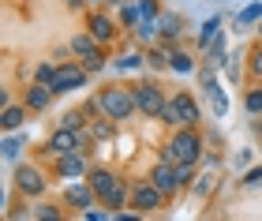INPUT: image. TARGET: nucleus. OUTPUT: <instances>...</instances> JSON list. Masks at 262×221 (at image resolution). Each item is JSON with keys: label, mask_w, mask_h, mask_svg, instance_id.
<instances>
[{"label": "nucleus", "mask_w": 262, "mask_h": 221, "mask_svg": "<svg viewBox=\"0 0 262 221\" xmlns=\"http://www.w3.org/2000/svg\"><path fill=\"white\" fill-rule=\"evenodd\" d=\"M202 135L195 127H176V135L161 146V161H172V165H199L202 161Z\"/></svg>", "instance_id": "f257e3e1"}, {"label": "nucleus", "mask_w": 262, "mask_h": 221, "mask_svg": "<svg viewBox=\"0 0 262 221\" xmlns=\"http://www.w3.org/2000/svg\"><path fill=\"white\" fill-rule=\"evenodd\" d=\"M98 105H101L105 116H113L116 124L139 116V101H135V90L131 86H101L98 90Z\"/></svg>", "instance_id": "f03ea898"}, {"label": "nucleus", "mask_w": 262, "mask_h": 221, "mask_svg": "<svg viewBox=\"0 0 262 221\" xmlns=\"http://www.w3.org/2000/svg\"><path fill=\"white\" fill-rule=\"evenodd\" d=\"M158 120L169 124V127H195L202 120V109H199V101L187 94V90H180V94H172L169 101H165V109H161Z\"/></svg>", "instance_id": "7ed1b4c3"}, {"label": "nucleus", "mask_w": 262, "mask_h": 221, "mask_svg": "<svg viewBox=\"0 0 262 221\" xmlns=\"http://www.w3.org/2000/svg\"><path fill=\"white\" fill-rule=\"evenodd\" d=\"M165 199H169V195H165L150 176L139 180V184H131V210H139L142 217H146V214H158L161 206H165Z\"/></svg>", "instance_id": "20e7f679"}, {"label": "nucleus", "mask_w": 262, "mask_h": 221, "mask_svg": "<svg viewBox=\"0 0 262 221\" xmlns=\"http://www.w3.org/2000/svg\"><path fill=\"white\" fill-rule=\"evenodd\" d=\"M131 90H135V101H139V116H161L169 98H165L158 79H142V83H135Z\"/></svg>", "instance_id": "39448f33"}, {"label": "nucleus", "mask_w": 262, "mask_h": 221, "mask_svg": "<svg viewBox=\"0 0 262 221\" xmlns=\"http://www.w3.org/2000/svg\"><path fill=\"white\" fill-rule=\"evenodd\" d=\"M11 188H15L23 199H41L45 195V176L38 165H15L11 172Z\"/></svg>", "instance_id": "423d86ee"}, {"label": "nucleus", "mask_w": 262, "mask_h": 221, "mask_svg": "<svg viewBox=\"0 0 262 221\" xmlns=\"http://www.w3.org/2000/svg\"><path fill=\"white\" fill-rule=\"evenodd\" d=\"M79 86H90V72L82 68L79 60L71 64H56V79H53V94H71V90H79Z\"/></svg>", "instance_id": "0eeeda50"}, {"label": "nucleus", "mask_w": 262, "mask_h": 221, "mask_svg": "<svg viewBox=\"0 0 262 221\" xmlns=\"http://www.w3.org/2000/svg\"><path fill=\"white\" fill-rule=\"evenodd\" d=\"M64 203H68V206H75L79 214H86L90 206H98L101 199H98V191H94V184H90V180H86V184H82V180H68V188H64Z\"/></svg>", "instance_id": "6e6552de"}, {"label": "nucleus", "mask_w": 262, "mask_h": 221, "mask_svg": "<svg viewBox=\"0 0 262 221\" xmlns=\"http://www.w3.org/2000/svg\"><path fill=\"white\" fill-rule=\"evenodd\" d=\"M86 150H71V154H60V158H53L56 161V176H60V180H79V176H86V172H90V165H86Z\"/></svg>", "instance_id": "1a4fd4ad"}, {"label": "nucleus", "mask_w": 262, "mask_h": 221, "mask_svg": "<svg viewBox=\"0 0 262 221\" xmlns=\"http://www.w3.org/2000/svg\"><path fill=\"white\" fill-rule=\"evenodd\" d=\"M86 30H90L101 45H113V41H116V30H120V19L105 15V11H90V15H86Z\"/></svg>", "instance_id": "9d476101"}, {"label": "nucleus", "mask_w": 262, "mask_h": 221, "mask_svg": "<svg viewBox=\"0 0 262 221\" xmlns=\"http://www.w3.org/2000/svg\"><path fill=\"white\" fill-rule=\"evenodd\" d=\"M150 180L158 184V188H161L165 195L184 191V188H180V172H176V165H172V161H161V158H158V165L150 169Z\"/></svg>", "instance_id": "9b49d317"}, {"label": "nucleus", "mask_w": 262, "mask_h": 221, "mask_svg": "<svg viewBox=\"0 0 262 221\" xmlns=\"http://www.w3.org/2000/svg\"><path fill=\"white\" fill-rule=\"evenodd\" d=\"M53 98H56V94H53V86L38 83V79H34L27 90H23V105H27L30 113H45V109L53 105Z\"/></svg>", "instance_id": "f8f14e48"}, {"label": "nucleus", "mask_w": 262, "mask_h": 221, "mask_svg": "<svg viewBox=\"0 0 262 221\" xmlns=\"http://www.w3.org/2000/svg\"><path fill=\"white\" fill-rule=\"evenodd\" d=\"M202 86H206V98H210L213 116H225V113H229V98H225V90H221V83H217V75H213L210 68H202Z\"/></svg>", "instance_id": "ddd939ff"}, {"label": "nucleus", "mask_w": 262, "mask_h": 221, "mask_svg": "<svg viewBox=\"0 0 262 221\" xmlns=\"http://www.w3.org/2000/svg\"><path fill=\"white\" fill-rule=\"evenodd\" d=\"M68 45H71V53H75V60H86V56H98V53H101V41L94 38L90 30L75 34V38H71Z\"/></svg>", "instance_id": "4468645a"}, {"label": "nucleus", "mask_w": 262, "mask_h": 221, "mask_svg": "<svg viewBox=\"0 0 262 221\" xmlns=\"http://www.w3.org/2000/svg\"><path fill=\"white\" fill-rule=\"evenodd\" d=\"M158 27H161V41H176L184 34V15H172V11H161L158 15Z\"/></svg>", "instance_id": "2eb2a0df"}, {"label": "nucleus", "mask_w": 262, "mask_h": 221, "mask_svg": "<svg viewBox=\"0 0 262 221\" xmlns=\"http://www.w3.org/2000/svg\"><path fill=\"white\" fill-rule=\"evenodd\" d=\"M86 131L94 135V143H109V139L116 135V120H113V116H105V113H98V116L90 120Z\"/></svg>", "instance_id": "dca6fc26"}, {"label": "nucleus", "mask_w": 262, "mask_h": 221, "mask_svg": "<svg viewBox=\"0 0 262 221\" xmlns=\"http://www.w3.org/2000/svg\"><path fill=\"white\" fill-rule=\"evenodd\" d=\"M27 105H15V101H11V105H4V113H0V124H4V131H19L23 124H27Z\"/></svg>", "instance_id": "f3484780"}, {"label": "nucleus", "mask_w": 262, "mask_h": 221, "mask_svg": "<svg viewBox=\"0 0 262 221\" xmlns=\"http://www.w3.org/2000/svg\"><path fill=\"white\" fill-rule=\"evenodd\" d=\"M169 56H172V45L169 41L150 45V49H146V64L154 68V72H169Z\"/></svg>", "instance_id": "a211bd4d"}, {"label": "nucleus", "mask_w": 262, "mask_h": 221, "mask_svg": "<svg viewBox=\"0 0 262 221\" xmlns=\"http://www.w3.org/2000/svg\"><path fill=\"white\" fill-rule=\"evenodd\" d=\"M27 143H30V135L23 131V127H19V131H8V139L0 143V146H4V158H8V161H15V158L23 154V146H27Z\"/></svg>", "instance_id": "6ab92c4d"}, {"label": "nucleus", "mask_w": 262, "mask_h": 221, "mask_svg": "<svg viewBox=\"0 0 262 221\" xmlns=\"http://www.w3.org/2000/svg\"><path fill=\"white\" fill-rule=\"evenodd\" d=\"M217 38H221V15H213V19H206V23H202V30H199V49L206 53V49H210V45L217 41Z\"/></svg>", "instance_id": "aec40b11"}, {"label": "nucleus", "mask_w": 262, "mask_h": 221, "mask_svg": "<svg viewBox=\"0 0 262 221\" xmlns=\"http://www.w3.org/2000/svg\"><path fill=\"white\" fill-rule=\"evenodd\" d=\"M255 23H262V4H258V0H247V8L236 15V34L247 30V27H255Z\"/></svg>", "instance_id": "412c9836"}, {"label": "nucleus", "mask_w": 262, "mask_h": 221, "mask_svg": "<svg viewBox=\"0 0 262 221\" xmlns=\"http://www.w3.org/2000/svg\"><path fill=\"white\" fill-rule=\"evenodd\" d=\"M116 11H120V27H131V30H135V27H139V23H142V11H139V0H135V4H127V0H124V4H120V8H116Z\"/></svg>", "instance_id": "4be33fe9"}, {"label": "nucleus", "mask_w": 262, "mask_h": 221, "mask_svg": "<svg viewBox=\"0 0 262 221\" xmlns=\"http://www.w3.org/2000/svg\"><path fill=\"white\" fill-rule=\"evenodd\" d=\"M139 68H146V53H124V56H116V72H139Z\"/></svg>", "instance_id": "5701e85b"}, {"label": "nucleus", "mask_w": 262, "mask_h": 221, "mask_svg": "<svg viewBox=\"0 0 262 221\" xmlns=\"http://www.w3.org/2000/svg\"><path fill=\"white\" fill-rule=\"evenodd\" d=\"M169 72H176V75H191L195 72V60L187 53H176L172 49V56H169Z\"/></svg>", "instance_id": "b1692460"}, {"label": "nucleus", "mask_w": 262, "mask_h": 221, "mask_svg": "<svg viewBox=\"0 0 262 221\" xmlns=\"http://www.w3.org/2000/svg\"><path fill=\"white\" fill-rule=\"evenodd\" d=\"M34 79H38V83H45V86H53V79H56V60H53V56L34 68Z\"/></svg>", "instance_id": "393cba45"}, {"label": "nucleus", "mask_w": 262, "mask_h": 221, "mask_svg": "<svg viewBox=\"0 0 262 221\" xmlns=\"http://www.w3.org/2000/svg\"><path fill=\"white\" fill-rule=\"evenodd\" d=\"M34 217H41V221H60L64 210L56 203H34Z\"/></svg>", "instance_id": "a878e982"}, {"label": "nucleus", "mask_w": 262, "mask_h": 221, "mask_svg": "<svg viewBox=\"0 0 262 221\" xmlns=\"http://www.w3.org/2000/svg\"><path fill=\"white\" fill-rule=\"evenodd\" d=\"M244 109L251 113V116H262V86H251V90H247V98H244Z\"/></svg>", "instance_id": "bb28decb"}, {"label": "nucleus", "mask_w": 262, "mask_h": 221, "mask_svg": "<svg viewBox=\"0 0 262 221\" xmlns=\"http://www.w3.org/2000/svg\"><path fill=\"white\" fill-rule=\"evenodd\" d=\"M191 191H195V195H210V191H213V172H210V169L202 172V176L191 180Z\"/></svg>", "instance_id": "cd10ccee"}, {"label": "nucleus", "mask_w": 262, "mask_h": 221, "mask_svg": "<svg viewBox=\"0 0 262 221\" xmlns=\"http://www.w3.org/2000/svg\"><path fill=\"white\" fill-rule=\"evenodd\" d=\"M82 68H86V72L94 75V72H105V68H109V60H105V49L98 53V56H86V60H79Z\"/></svg>", "instance_id": "c85d7f7f"}, {"label": "nucleus", "mask_w": 262, "mask_h": 221, "mask_svg": "<svg viewBox=\"0 0 262 221\" xmlns=\"http://www.w3.org/2000/svg\"><path fill=\"white\" fill-rule=\"evenodd\" d=\"M247 68H251V75L262 83V45H255V49H251V60H247Z\"/></svg>", "instance_id": "c756f323"}, {"label": "nucleus", "mask_w": 262, "mask_h": 221, "mask_svg": "<svg viewBox=\"0 0 262 221\" xmlns=\"http://www.w3.org/2000/svg\"><path fill=\"white\" fill-rule=\"evenodd\" d=\"M139 11H142V19H158L161 4H158V0H139Z\"/></svg>", "instance_id": "7c9ffc66"}, {"label": "nucleus", "mask_w": 262, "mask_h": 221, "mask_svg": "<svg viewBox=\"0 0 262 221\" xmlns=\"http://www.w3.org/2000/svg\"><path fill=\"white\" fill-rule=\"evenodd\" d=\"M176 172H180V188H191V180H195V165H176Z\"/></svg>", "instance_id": "2f4dec72"}, {"label": "nucleus", "mask_w": 262, "mask_h": 221, "mask_svg": "<svg viewBox=\"0 0 262 221\" xmlns=\"http://www.w3.org/2000/svg\"><path fill=\"white\" fill-rule=\"evenodd\" d=\"M240 184H244V188H251V184H262V165H258V169H251V172H247V176H244Z\"/></svg>", "instance_id": "473e14b6"}, {"label": "nucleus", "mask_w": 262, "mask_h": 221, "mask_svg": "<svg viewBox=\"0 0 262 221\" xmlns=\"http://www.w3.org/2000/svg\"><path fill=\"white\" fill-rule=\"evenodd\" d=\"M68 56H75V53H71V45H64V49H53V60H56V64H64Z\"/></svg>", "instance_id": "72a5a7b5"}, {"label": "nucleus", "mask_w": 262, "mask_h": 221, "mask_svg": "<svg viewBox=\"0 0 262 221\" xmlns=\"http://www.w3.org/2000/svg\"><path fill=\"white\" fill-rule=\"evenodd\" d=\"M255 131H258V139H262V116H258V124H255Z\"/></svg>", "instance_id": "f704fd0d"}, {"label": "nucleus", "mask_w": 262, "mask_h": 221, "mask_svg": "<svg viewBox=\"0 0 262 221\" xmlns=\"http://www.w3.org/2000/svg\"><path fill=\"white\" fill-rule=\"evenodd\" d=\"M105 4H113V8H120V4H124V0H105Z\"/></svg>", "instance_id": "c9c22d12"}, {"label": "nucleus", "mask_w": 262, "mask_h": 221, "mask_svg": "<svg viewBox=\"0 0 262 221\" xmlns=\"http://www.w3.org/2000/svg\"><path fill=\"white\" fill-rule=\"evenodd\" d=\"M258 38H262V23H258Z\"/></svg>", "instance_id": "e433bc0d"}]
</instances>
